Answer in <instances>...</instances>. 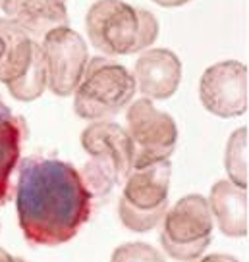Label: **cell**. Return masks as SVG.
Masks as SVG:
<instances>
[{"label":"cell","instance_id":"cell-11","mask_svg":"<svg viewBox=\"0 0 249 262\" xmlns=\"http://www.w3.org/2000/svg\"><path fill=\"white\" fill-rule=\"evenodd\" d=\"M135 87L151 100H166L182 81V62L172 50L151 49L137 58L133 68Z\"/></svg>","mask_w":249,"mask_h":262},{"label":"cell","instance_id":"cell-18","mask_svg":"<svg viewBox=\"0 0 249 262\" xmlns=\"http://www.w3.org/2000/svg\"><path fill=\"white\" fill-rule=\"evenodd\" d=\"M153 2H157L158 6H164V8H176V6L188 4L190 0H153Z\"/></svg>","mask_w":249,"mask_h":262},{"label":"cell","instance_id":"cell-15","mask_svg":"<svg viewBox=\"0 0 249 262\" xmlns=\"http://www.w3.org/2000/svg\"><path fill=\"white\" fill-rule=\"evenodd\" d=\"M224 166L230 181L247 189V125L230 135L224 152Z\"/></svg>","mask_w":249,"mask_h":262},{"label":"cell","instance_id":"cell-1","mask_svg":"<svg viewBox=\"0 0 249 262\" xmlns=\"http://www.w3.org/2000/svg\"><path fill=\"white\" fill-rule=\"evenodd\" d=\"M16 212L27 243H68L91 216V193L70 162L33 155L19 162Z\"/></svg>","mask_w":249,"mask_h":262},{"label":"cell","instance_id":"cell-12","mask_svg":"<svg viewBox=\"0 0 249 262\" xmlns=\"http://www.w3.org/2000/svg\"><path fill=\"white\" fill-rule=\"evenodd\" d=\"M220 231L228 237H245L249 231V199L247 189L230 180L216 181L207 201Z\"/></svg>","mask_w":249,"mask_h":262},{"label":"cell","instance_id":"cell-2","mask_svg":"<svg viewBox=\"0 0 249 262\" xmlns=\"http://www.w3.org/2000/svg\"><path fill=\"white\" fill-rule=\"evenodd\" d=\"M87 37L107 56H128L151 47L158 21L151 12L122 0H97L85 16Z\"/></svg>","mask_w":249,"mask_h":262},{"label":"cell","instance_id":"cell-5","mask_svg":"<svg viewBox=\"0 0 249 262\" xmlns=\"http://www.w3.org/2000/svg\"><path fill=\"white\" fill-rule=\"evenodd\" d=\"M135 81L130 70L108 58L87 62L79 85L75 87L74 110L83 120H107L124 110L133 100Z\"/></svg>","mask_w":249,"mask_h":262},{"label":"cell","instance_id":"cell-6","mask_svg":"<svg viewBox=\"0 0 249 262\" xmlns=\"http://www.w3.org/2000/svg\"><path fill=\"white\" fill-rule=\"evenodd\" d=\"M170 173L172 164L168 160L130 172L118 203V214L126 228L143 233L162 222L168 210Z\"/></svg>","mask_w":249,"mask_h":262},{"label":"cell","instance_id":"cell-20","mask_svg":"<svg viewBox=\"0 0 249 262\" xmlns=\"http://www.w3.org/2000/svg\"><path fill=\"white\" fill-rule=\"evenodd\" d=\"M16 262H27V260H24V258H16Z\"/></svg>","mask_w":249,"mask_h":262},{"label":"cell","instance_id":"cell-19","mask_svg":"<svg viewBox=\"0 0 249 262\" xmlns=\"http://www.w3.org/2000/svg\"><path fill=\"white\" fill-rule=\"evenodd\" d=\"M0 262H16V258L10 253H6L4 249H0Z\"/></svg>","mask_w":249,"mask_h":262},{"label":"cell","instance_id":"cell-3","mask_svg":"<svg viewBox=\"0 0 249 262\" xmlns=\"http://www.w3.org/2000/svg\"><path fill=\"white\" fill-rule=\"evenodd\" d=\"M81 147L91 160L81 168V181L91 196L108 195L132 172V141L114 122H95L81 133Z\"/></svg>","mask_w":249,"mask_h":262},{"label":"cell","instance_id":"cell-14","mask_svg":"<svg viewBox=\"0 0 249 262\" xmlns=\"http://www.w3.org/2000/svg\"><path fill=\"white\" fill-rule=\"evenodd\" d=\"M27 135L24 118L10 110L0 95V206L10 201L12 173L16 170L22 155V141Z\"/></svg>","mask_w":249,"mask_h":262},{"label":"cell","instance_id":"cell-13","mask_svg":"<svg viewBox=\"0 0 249 262\" xmlns=\"http://www.w3.org/2000/svg\"><path fill=\"white\" fill-rule=\"evenodd\" d=\"M2 10L8 19L31 33L35 39L70 24L66 0H4Z\"/></svg>","mask_w":249,"mask_h":262},{"label":"cell","instance_id":"cell-7","mask_svg":"<svg viewBox=\"0 0 249 262\" xmlns=\"http://www.w3.org/2000/svg\"><path fill=\"white\" fill-rule=\"evenodd\" d=\"M160 243L174 260H195L213 239V214L201 195H188L168 208L162 218Z\"/></svg>","mask_w":249,"mask_h":262},{"label":"cell","instance_id":"cell-10","mask_svg":"<svg viewBox=\"0 0 249 262\" xmlns=\"http://www.w3.org/2000/svg\"><path fill=\"white\" fill-rule=\"evenodd\" d=\"M203 106L218 118H238L249 106L247 66L238 60H226L207 68L199 81Z\"/></svg>","mask_w":249,"mask_h":262},{"label":"cell","instance_id":"cell-9","mask_svg":"<svg viewBox=\"0 0 249 262\" xmlns=\"http://www.w3.org/2000/svg\"><path fill=\"white\" fill-rule=\"evenodd\" d=\"M43 60L47 87L56 97H70L79 85L89 62L87 42L72 27H56L43 37Z\"/></svg>","mask_w":249,"mask_h":262},{"label":"cell","instance_id":"cell-17","mask_svg":"<svg viewBox=\"0 0 249 262\" xmlns=\"http://www.w3.org/2000/svg\"><path fill=\"white\" fill-rule=\"evenodd\" d=\"M190 262H238L234 256L230 254H207V256H199V258H195V260H190Z\"/></svg>","mask_w":249,"mask_h":262},{"label":"cell","instance_id":"cell-21","mask_svg":"<svg viewBox=\"0 0 249 262\" xmlns=\"http://www.w3.org/2000/svg\"><path fill=\"white\" fill-rule=\"evenodd\" d=\"M2 4H4V0H0V10H2Z\"/></svg>","mask_w":249,"mask_h":262},{"label":"cell","instance_id":"cell-4","mask_svg":"<svg viewBox=\"0 0 249 262\" xmlns=\"http://www.w3.org/2000/svg\"><path fill=\"white\" fill-rule=\"evenodd\" d=\"M0 83L22 102L37 100L47 89L41 42L8 17H0Z\"/></svg>","mask_w":249,"mask_h":262},{"label":"cell","instance_id":"cell-8","mask_svg":"<svg viewBox=\"0 0 249 262\" xmlns=\"http://www.w3.org/2000/svg\"><path fill=\"white\" fill-rule=\"evenodd\" d=\"M128 135L132 141V170L168 160L178 143L174 118L155 108L147 97L133 100L126 112Z\"/></svg>","mask_w":249,"mask_h":262},{"label":"cell","instance_id":"cell-16","mask_svg":"<svg viewBox=\"0 0 249 262\" xmlns=\"http://www.w3.org/2000/svg\"><path fill=\"white\" fill-rule=\"evenodd\" d=\"M110 262H164V258L157 249L141 241H135V243H124L114 249Z\"/></svg>","mask_w":249,"mask_h":262}]
</instances>
